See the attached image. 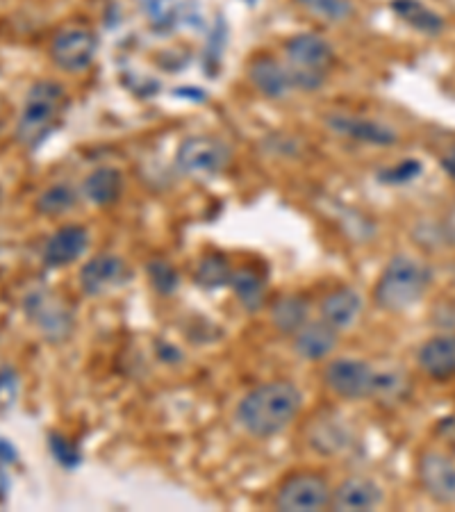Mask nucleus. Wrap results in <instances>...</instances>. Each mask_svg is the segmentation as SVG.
<instances>
[{
    "mask_svg": "<svg viewBox=\"0 0 455 512\" xmlns=\"http://www.w3.org/2000/svg\"><path fill=\"white\" fill-rule=\"evenodd\" d=\"M248 78H251V85L264 98H269V101L287 98L294 89L289 66L280 64L273 57H258V60H253L251 66H248Z\"/></svg>",
    "mask_w": 455,
    "mask_h": 512,
    "instance_id": "nucleus-17",
    "label": "nucleus"
},
{
    "mask_svg": "<svg viewBox=\"0 0 455 512\" xmlns=\"http://www.w3.org/2000/svg\"><path fill=\"white\" fill-rule=\"evenodd\" d=\"M230 289H233L235 299L239 301L244 310L258 312L264 305V296H267V283H264L260 274L253 269H237L230 274L228 280Z\"/></svg>",
    "mask_w": 455,
    "mask_h": 512,
    "instance_id": "nucleus-22",
    "label": "nucleus"
},
{
    "mask_svg": "<svg viewBox=\"0 0 455 512\" xmlns=\"http://www.w3.org/2000/svg\"><path fill=\"white\" fill-rule=\"evenodd\" d=\"M230 274H233V269H230L226 258H221V255H208V258L201 260V264H198L196 280L198 285L205 289H217V287L228 285Z\"/></svg>",
    "mask_w": 455,
    "mask_h": 512,
    "instance_id": "nucleus-25",
    "label": "nucleus"
},
{
    "mask_svg": "<svg viewBox=\"0 0 455 512\" xmlns=\"http://www.w3.org/2000/svg\"><path fill=\"white\" fill-rule=\"evenodd\" d=\"M66 105V89L55 80H39L30 87L23 103L19 123H16V139L35 151L46 142L55 130Z\"/></svg>",
    "mask_w": 455,
    "mask_h": 512,
    "instance_id": "nucleus-3",
    "label": "nucleus"
},
{
    "mask_svg": "<svg viewBox=\"0 0 455 512\" xmlns=\"http://www.w3.org/2000/svg\"><path fill=\"white\" fill-rule=\"evenodd\" d=\"M98 51V39L94 32L82 26L64 28L55 35L51 44V57L53 62L60 66L62 71L80 73L85 71L94 62Z\"/></svg>",
    "mask_w": 455,
    "mask_h": 512,
    "instance_id": "nucleus-10",
    "label": "nucleus"
},
{
    "mask_svg": "<svg viewBox=\"0 0 455 512\" xmlns=\"http://www.w3.org/2000/svg\"><path fill=\"white\" fill-rule=\"evenodd\" d=\"M437 433H440L442 440L449 444L451 451H453V458H455V417L442 419L440 426H437Z\"/></svg>",
    "mask_w": 455,
    "mask_h": 512,
    "instance_id": "nucleus-32",
    "label": "nucleus"
},
{
    "mask_svg": "<svg viewBox=\"0 0 455 512\" xmlns=\"http://www.w3.org/2000/svg\"><path fill=\"white\" fill-rule=\"evenodd\" d=\"M16 460V451L7 440L0 437V462H14Z\"/></svg>",
    "mask_w": 455,
    "mask_h": 512,
    "instance_id": "nucleus-33",
    "label": "nucleus"
},
{
    "mask_svg": "<svg viewBox=\"0 0 455 512\" xmlns=\"http://www.w3.org/2000/svg\"><path fill=\"white\" fill-rule=\"evenodd\" d=\"M333 487L319 474H294L278 487L273 506L283 512H319L328 510Z\"/></svg>",
    "mask_w": 455,
    "mask_h": 512,
    "instance_id": "nucleus-6",
    "label": "nucleus"
},
{
    "mask_svg": "<svg viewBox=\"0 0 455 512\" xmlns=\"http://www.w3.org/2000/svg\"><path fill=\"white\" fill-rule=\"evenodd\" d=\"M303 406L299 387L287 381H271L248 392L235 410L239 426L253 437H273L294 424Z\"/></svg>",
    "mask_w": 455,
    "mask_h": 512,
    "instance_id": "nucleus-1",
    "label": "nucleus"
},
{
    "mask_svg": "<svg viewBox=\"0 0 455 512\" xmlns=\"http://www.w3.org/2000/svg\"><path fill=\"white\" fill-rule=\"evenodd\" d=\"M376 369L364 360L337 358L330 360L324 369V383L335 396L349 401L371 399Z\"/></svg>",
    "mask_w": 455,
    "mask_h": 512,
    "instance_id": "nucleus-8",
    "label": "nucleus"
},
{
    "mask_svg": "<svg viewBox=\"0 0 455 512\" xmlns=\"http://www.w3.org/2000/svg\"><path fill=\"white\" fill-rule=\"evenodd\" d=\"M296 3L312 16L328 23H342L353 14V5L349 0H296Z\"/></svg>",
    "mask_w": 455,
    "mask_h": 512,
    "instance_id": "nucleus-26",
    "label": "nucleus"
},
{
    "mask_svg": "<svg viewBox=\"0 0 455 512\" xmlns=\"http://www.w3.org/2000/svg\"><path fill=\"white\" fill-rule=\"evenodd\" d=\"M328 128L333 130L335 135L353 139V142L371 144V146H380V148L399 142V135H396L394 128L385 126V123L374 121V119L353 117V114H330Z\"/></svg>",
    "mask_w": 455,
    "mask_h": 512,
    "instance_id": "nucleus-12",
    "label": "nucleus"
},
{
    "mask_svg": "<svg viewBox=\"0 0 455 512\" xmlns=\"http://www.w3.org/2000/svg\"><path fill=\"white\" fill-rule=\"evenodd\" d=\"M146 14L153 26H173L176 21V3L173 0H146Z\"/></svg>",
    "mask_w": 455,
    "mask_h": 512,
    "instance_id": "nucleus-29",
    "label": "nucleus"
},
{
    "mask_svg": "<svg viewBox=\"0 0 455 512\" xmlns=\"http://www.w3.org/2000/svg\"><path fill=\"white\" fill-rule=\"evenodd\" d=\"M48 444H51V451H53V456H55V460L60 462V465H64V467H69V469H73L80 462V453H78V449L73 447V444H69V440H66V437H62V435H51V440H48Z\"/></svg>",
    "mask_w": 455,
    "mask_h": 512,
    "instance_id": "nucleus-30",
    "label": "nucleus"
},
{
    "mask_svg": "<svg viewBox=\"0 0 455 512\" xmlns=\"http://www.w3.org/2000/svg\"><path fill=\"white\" fill-rule=\"evenodd\" d=\"M310 321V303L303 296H283L271 305V324L280 335L292 337Z\"/></svg>",
    "mask_w": 455,
    "mask_h": 512,
    "instance_id": "nucleus-21",
    "label": "nucleus"
},
{
    "mask_svg": "<svg viewBox=\"0 0 455 512\" xmlns=\"http://www.w3.org/2000/svg\"><path fill=\"white\" fill-rule=\"evenodd\" d=\"M362 310H364V301L358 289L353 287L335 289V292H330L319 305L321 319H324L328 326L339 330V333L351 330L355 324H358L362 317Z\"/></svg>",
    "mask_w": 455,
    "mask_h": 512,
    "instance_id": "nucleus-16",
    "label": "nucleus"
},
{
    "mask_svg": "<svg viewBox=\"0 0 455 512\" xmlns=\"http://www.w3.org/2000/svg\"><path fill=\"white\" fill-rule=\"evenodd\" d=\"M7 487H10V481H7V476L3 474V469H0V501L5 499V494H7Z\"/></svg>",
    "mask_w": 455,
    "mask_h": 512,
    "instance_id": "nucleus-35",
    "label": "nucleus"
},
{
    "mask_svg": "<svg viewBox=\"0 0 455 512\" xmlns=\"http://www.w3.org/2000/svg\"><path fill=\"white\" fill-rule=\"evenodd\" d=\"M417 365L433 381H451L455 376V333H440L421 344Z\"/></svg>",
    "mask_w": 455,
    "mask_h": 512,
    "instance_id": "nucleus-14",
    "label": "nucleus"
},
{
    "mask_svg": "<svg viewBox=\"0 0 455 512\" xmlns=\"http://www.w3.org/2000/svg\"><path fill=\"white\" fill-rule=\"evenodd\" d=\"M417 478L426 497L440 506H455V458L449 453H421L417 460Z\"/></svg>",
    "mask_w": 455,
    "mask_h": 512,
    "instance_id": "nucleus-9",
    "label": "nucleus"
},
{
    "mask_svg": "<svg viewBox=\"0 0 455 512\" xmlns=\"http://www.w3.org/2000/svg\"><path fill=\"white\" fill-rule=\"evenodd\" d=\"M442 169L455 180V146L442 158Z\"/></svg>",
    "mask_w": 455,
    "mask_h": 512,
    "instance_id": "nucleus-34",
    "label": "nucleus"
},
{
    "mask_svg": "<svg viewBox=\"0 0 455 512\" xmlns=\"http://www.w3.org/2000/svg\"><path fill=\"white\" fill-rule=\"evenodd\" d=\"M130 278V269L123 258L114 253H103L91 258L80 271V289L89 299H98L123 287Z\"/></svg>",
    "mask_w": 455,
    "mask_h": 512,
    "instance_id": "nucleus-11",
    "label": "nucleus"
},
{
    "mask_svg": "<svg viewBox=\"0 0 455 512\" xmlns=\"http://www.w3.org/2000/svg\"><path fill=\"white\" fill-rule=\"evenodd\" d=\"M410 392V381L405 378L401 369H376L374 374V390L371 399L385 406L401 403Z\"/></svg>",
    "mask_w": 455,
    "mask_h": 512,
    "instance_id": "nucleus-23",
    "label": "nucleus"
},
{
    "mask_svg": "<svg viewBox=\"0 0 455 512\" xmlns=\"http://www.w3.org/2000/svg\"><path fill=\"white\" fill-rule=\"evenodd\" d=\"M230 148L217 137L196 135L180 144L176 164L185 176L212 178L228 167Z\"/></svg>",
    "mask_w": 455,
    "mask_h": 512,
    "instance_id": "nucleus-7",
    "label": "nucleus"
},
{
    "mask_svg": "<svg viewBox=\"0 0 455 512\" xmlns=\"http://www.w3.org/2000/svg\"><path fill=\"white\" fill-rule=\"evenodd\" d=\"M78 203V194L69 183H57L41 192L37 198V212L46 217H60V214L71 212Z\"/></svg>",
    "mask_w": 455,
    "mask_h": 512,
    "instance_id": "nucleus-24",
    "label": "nucleus"
},
{
    "mask_svg": "<svg viewBox=\"0 0 455 512\" xmlns=\"http://www.w3.org/2000/svg\"><path fill=\"white\" fill-rule=\"evenodd\" d=\"M430 283H433V274L424 262L410 255H394L376 283V305L380 310L399 315L424 299Z\"/></svg>",
    "mask_w": 455,
    "mask_h": 512,
    "instance_id": "nucleus-2",
    "label": "nucleus"
},
{
    "mask_svg": "<svg viewBox=\"0 0 455 512\" xmlns=\"http://www.w3.org/2000/svg\"><path fill=\"white\" fill-rule=\"evenodd\" d=\"M23 310H26V317L32 324L37 326L41 337L53 344L69 340L73 326H76L73 310L46 287L28 292L26 299H23Z\"/></svg>",
    "mask_w": 455,
    "mask_h": 512,
    "instance_id": "nucleus-5",
    "label": "nucleus"
},
{
    "mask_svg": "<svg viewBox=\"0 0 455 512\" xmlns=\"http://www.w3.org/2000/svg\"><path fill=\"white\" fill-rule=\"evenodd\" d=\"M285 53L294 89H301V92H314L324 85L330 66L335 64L333 46L314 32L294 35L287 41Z\"/></svg>",
    "mask_w": 455,
    "mask_h": 512,
    "instance_id": "nucleus-4",
    "label": "nucleus"
},
{
    "mask_svg": "<svg viewBox=\"0 0 455 512\" xmlns=\"http://www.w3.org/2000/svg\"><path fill=\"white\" fill-rule=\"evenodd\" d=\"M421 176V162L419 160H403L399 164H394L392 169H385L378 173V180L383 185H408L412 180H417Z\"/></svg>",
    "mask_w": 455,
    "mask_h": 512,
    "instance_id": "nucleus-28",
    "label": "nucleus"
},
{
    "mask_svg": "<svg viewBox=\"0 0 455 512\" xmlns=\"http://www.w3.org/2000/svg\"><path fill=\"white\" fill-rule=\"evenodd\" d=\"M339 344V330L328 326L324 319L308 321L301 330L292 335V349L303 360H326L333 355Z\"/></svg>",
    "mask_w": 455,
    "mask_h": 512,
    "instance_id": "nucleus-15",
    "label": "nucleus"
},
{
    "mask_svg": "<svg viewBox=\"0 0 455 512\" xmlns=\"http://www.w3.org/2000/svg\"><path fill=\"white\" fill-rule=\"evenodd\" d=\"M383 503V490L380 485L364 476H351L339 483L333 490L330 508L339 512H369Z\"/></svg>",
    "mask_w": 455,
    "mask_h": 512,
    "instance_id": "nucleus-13",
    "label": "nucleus"
},
{
    "mask_svg": "<svg viewBox=\"0 0 455 512\" xmlns=\"http://www.w3.org/2000/svg\"><path fill=\"white\" fill-rule=\"evenodd\" d=\"M89 249V233L82 226H64L51 235L44 249L48 267H69Z\"/></svg>",
    "mask_w": 455,
    "mask_h": 512,
    "instance_id": "nucleus-18",
    "label": "nucleus"
},
{
    "mask_svg": "<svg viewBox=\"0 0 455 512\" xmlns=\"http://www.w3.org/2000/svg\"><path fill=\"white\" fill-rule=\"evenodd\" d=\"M433 324L444 333H455V296L437 305L433 312Z\"/></svg>",
    "mask_w": 455,
    "mask_h": 512,
    "instance_id": "nucleus-31",
    "label": "nucleus"
},
{
    "mask_svg": "<svg viewBox=\"0 0 455 512\" xmlns=\"http://www.w3.org/2000/svg\"><path fill=\"white\" fill-rule=\"evenodd\" d=\"M392 12L426 37L442 35L446 28L442 14H437L433 7L421 3V0H392Z\"/></svg>",
    "mask_w": 455,
    "mask_h": 512,
    "instance_id": "nucleus-19",
    "label": "nucleus"
},
{
    "mask_svg": "<svg viewBox=\"0 0 455 512\" xmlns=\"http://www.w3.org/2000/svg\"><path fill=\"white\" fill-rule=\"evenodd\" d=\"M148 278H151V285L155 292L162 296H169L178 289V274L169 262L155 260L148 264Z\"/></svg>",
    "mask_w": 455,
    "mask_h": 512,
    "instance_id": "nucleus-27",
    "label": "nucleus"
},
{
    "mask_svg": "<svg viewBox=\"0 0 455 512\" xmlns=\"http://www.w3.org/2000/svg\"><path fill=\"white\" fill-rule=\"evenodd\" d=\"M123 189V176L112 167H101L91 171L82 183V194H85L91 205L107 208V205L117 203Z\"/></svg>",
    "mask_w": 455,
    "mask_h": 512,
    "instance_id": "nucleus-20",
    "label": "nucleus"
}]
</instances>
